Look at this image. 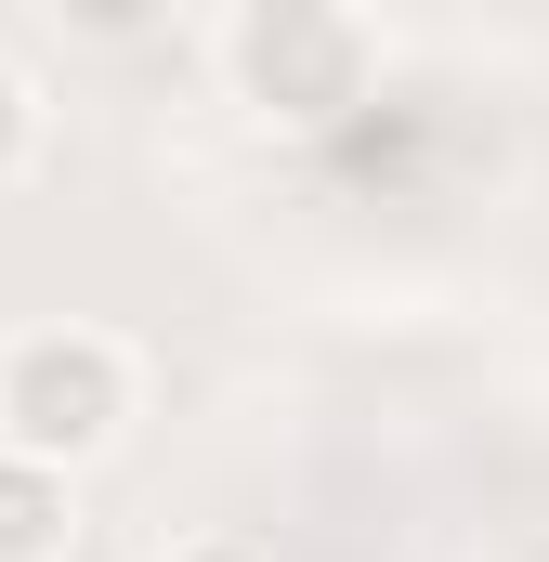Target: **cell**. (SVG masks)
<instances>
[{"label":"cell","mask_w":549,"mask_h":562,"mask_svg":"<svg viewBox=\"0 0 549 562\" xmlns=\"http://www.w3.org/2000/svg\"><path fill=\"white\" fill-rule=\"evenodd\" d=\"M132 431V353L105 327H26L0 340V458L79 471Z\"/></svg>","instance_id":"obj_1"},{"label":"cell","mask_w":549,"mask_h":562,"mask_svg":"<svg viewBox=\"0 0 549 562\" xmlns=\"http://www.w3.org/2000/svg\"><path fill=\"white\" fill-rule=\"evenodd\" d=\"M223 66H236V92H249L262 119H340V105H367V26L327 13V0H262V13H236V26H223Z\"/></svg>","instance_id":"obj_2"},{"label":"cell","mask_w":549,"mask_h":562,"mask_svg":"<svg viewBox=\"0 0 549 562\" xmlns=\"http://www.w3.org/2000/svg\"><path fill=\"white\" fill-rule=\"evenodd\" d=\"M79 537V497H66V471H40V458H0V562H66Z\"/></svg>","instance_id":"obj_3"},{"label":"cell","mask_w":549,"mask_h":562,"mask_svg":"<svg viewBox=\"0 0 549 562\" xmlns=\"http://www.w3.org/2000/svg\"><path fill=\"white\" fill-rule=\"evenodd\" d=\"M26 144H40V92H26V79L0 66V183L26 170Z\"/></svg>","instance_id":"obj_4"},{"label":"cell","mask_w":549,"mask_h":562,"mask_svg":"<svg viewBox=\"0 0 549 562\" xmlns=\"http://www.w3.org/2000/svg\"><path fill=\"white\" fill-rule=\"evenodd\" d=\"M170 562H262V550H236V537H210V550H170Z\"/></svg>","instance_id":"obj_5"}]
</instances>
